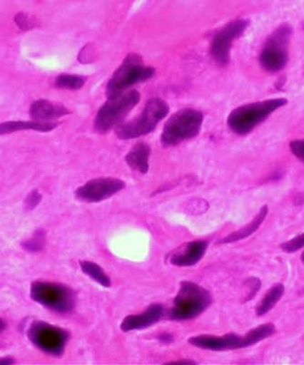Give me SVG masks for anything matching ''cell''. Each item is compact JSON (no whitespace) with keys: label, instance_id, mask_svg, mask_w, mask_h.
Masks as SVG:
<instances>
[{"label":"cell","instance_id":"24","mask_svg":"<svg viewBox=\"0 0 304 365\" xmlns=\"http://www.w3.org/2000/svg\"><path fill=\"white\" fill-rule=\"evenodd\" d=\"M261 282L259 279L251 278L248 279L245 283V295L243 297L244 302L250 301L254 298L257 292L260 289Z\"/></svg>","mask_w":304,"mask_h":365},{"label":"cell","instance_id":"12","mask_svg":"<svg viewBox=\"0 0 304 365\" xmlns=\"http://www.w3.org/2000/svg\"><path fill=\"white\" fill-rule=\"evenodd\" d=\"M124 187L126 182L119 178H96L77 188L75 195L78 200L86 203H98L113 197Z\"/></svg>","mask_w":304,"mask_h":365},{"label":"cell","instance_id":"9","mask_svg":"<svg viewBox=\"0 0 304 365\" xmlns=\"http://www.w3.org/2000/svg\"><path fill=\"white\" fill-rule=\"evenodd\" d=\"M292 34V27L283 25L268 38L260 56L261 66L265 71L278 73L286 66L289 58L288 48Z\"/></svg>","mask_w":304,"mask_h":365},{"label":"cell","instance_id":"10","mask_svg":"<svg viewBox=\"0 0 304 365\" xmlns=\"http://www.w3.org/2000/svg\"><path fill=\"white\" fill-rule=\"evenodd\" d=\"M28 337L39 350L54 356H61L66 346L69 334L57 326L35 321L29 326Z\"/></svg>","mask_w":304,"mask_h":365},{"label":"cell","instance_id":"8","mask_svg":"<svg viewBox=\"0 0 304 365\" xmlns=\"http://www.w3.org/2000/svg\"><path fill=\"white\" fill-rule=\"evenodd\" d=\"M31 296L34 302L59 314H67L75 306V293L67 286L58 283L36 280L31 286Z\"/></svg>","mask_w":304,"mask_h":365},{"label":"cell","instance_id":"15","mask_svg":"<svg viewBox=\"0 0 304 365\" xmlns=\"http://www.w3.org/2000/svg\"><path fill=\"white\" fill-rule=\"evenodd\" d=\"M71 113V110L62 104L44 99L35 101L29 108L31 119L38 122H51Z\"/></svg>","mask_w":304,"mask_h":365},{"label":"cell","instance_id":"32","mask_svg":"<svg viewBox=\"0 0 304 365\" xmlns=\"http://www.w3.org/2000/svg\"><path fill=\"white\" fill-rule=\"evenodd\" d=\"M302 260H303V262L304 263V251L302 254Z\"/></svg>","mask_w":304,"mask_h":365},{"label":"cell","instance_id":"14","mask_svg":"<svg viewBox=\"0 0 304 365\" xmlns=\"http://www.w3.org/2000/svg\"><path fill=\"white\" fill-rule=\"evenodd\" d=\"M163 314V306L156 303L149 306V308L141 314L127 316L121 324V330L123 331L143 330L158 322Z\"/></svg>","mask_w":304,"mask_h":365},{"label":"cell","instance_id":"29","mask_svg":"<svg viewBox=\"0 0 304 365\" xmlns=\"http://www.w3.org/2000/svg\"><path fill=\"white\" fill-rule=\"evenodd\" d=\"M159 341L162 342V344H169L173 341V336L170 334H163L160 335Z\"/></svg>","mask_w":304,"mask_h":365},{"label":"cell","instance_id":"5","mask_svg":"<svg viewBox=\"0 0 304 365\" xmlns=\"http://www.w3.org/2000/svg\"><path fill=\"white\" fill-rule=\"evenodd\" d=\"M156 73V68L145 66L141 55L131 52L114 71L106 86V96H116L127 91L136 83L148 81Z\"/></svg>","mask_w":304,"mask_h":365},{"label":"cell","instance_id":"31","mask_svg":"<svg viewBox=\"0 0 304 365\" xmlns=\"http://www.w3.org/2000/svg\"><path fill=\"white\" fill-rule=\"evenodd\" d=\"M13 364H15V361H14V359H13V358L5 357V358H2V359H1L2 365H11Z\"/></svg>","mask_w":304,"mask_h":365},{"label":"cell","instance_id":"19","mask_svg":"<svg viewBox=\"0 0 304 365\" xmlns=\"http://www.w3.org/2000/svg\"><path fill=\"white\" fill-rule=\"evenodd\" d=\"M284 292H285V288L280 283L271 287L263 297V299L259 302V304L257 305L256 314L258 316H263L271 311V309L275 307L278 302L282 299Z\"/></svg>","mask_w":304,"mask_h":365},{"label":"cell","instance_id":"11","mask_svg":"<svg viewBox=\"0 0 304 365\" xmlns=\"http://www.w3.org/2000/svg\"><path fill=\"white\" fill-rule=\"evenodd\" d=\"M248 22L247 19H236L228 23L221 31L216 34L211 43V55L215 61L225 66L230 61V48L235 40L241 37L246 31Z\"/></svg>","mask_w":304,"mask_h":365},{"label":"cell","instance_id":"2","mask_svg":"<svg viewBox=\"0 0 304 365\" xmlns=\"http://www.w3.org/2000/svg\"><path fill=\"white\" fill-rule=\"evenodd\" d=\"M286 103V99L279 98L245 104L232 110L228 117V125L236 135H246Z\"/></svg>","mask_w":304,"mask_h":365},{"label":"cell","instance_id":"18","mask_svg":"<svg viewBox=\"0 0 304 365\" xmlns=\"http://www.w3.org/2000/svg\"><path fill=\"white\" fill-rule=\"evenodd\" d=\"M268 211H269V208H268L267 205H264V207H261L259 213H258L257 216L253 218V220L251 221V222L247 224L246 226L241 227L240 230L228 235V236L224 237L223 240H221L218 244L236 242V241L244 240L246 239V237H250V235H253L255 231L258 230V228H259L260 225L263 224L265 217H266L268 215Z\"/></svg>","mask_w":304,"mask_h":365},{"label":"cell","instance_id":"1","mask_svg":"<svg viewBox=\"0 0 304 365\" xmlns=\"http://www.w3.org/2000/svg\"><path fill=\"white\" fill-rule=\"evenodd\" d=\"M275 332V326L273 324H266L258 326L246 334L238 335L228 334L218 337L214 335H198L191 337L188 342L193 346L215 351L237 350V349L247 348L257 344L258 342L269 338Z\"/></svg>","mask_w":304,"mask_h":365},{"label":"cell","instance_id":"27","mask_svg":"<svg viewBox=\"0 0 304 365\" xmlns=\"http://www.w3.org/2000/svg\"><path fill=\"white\" fill-rule=\"evenodd\" d=\"M41 201V195L39 193L38 190L31 191L26 197L24 202V208L26 211L34 210L36 207Z\"/></svg>","mask_w":304,"mask_h":365},{"label":"cell","instance_id":"20","mask_svg":"<svg viewBox=\"0 0 304 365\" xmlns=\"http://www.w3.org/2000/svg\"><path fill=\"white\" fill-rule=\"evenodd\" d=\"M80 267L83 273L93 279L94 282L99 283L100 285L106 287V288H110L112 286L110 277L96 263L81 260Z\"/></svg>","mask_w":304,"mask_h":365},{"label":"cell","instance_id":"6","mask_svg":"<svg viewBox=\"0 0 304 365\" xmlns=\"http://www.w3.org/2000/svg\"><path fill=\"white\" fill-rule=\"evenodd\" d=\"M168 113L169 106L166 101L152 98L146 103L139 116L116 127V135L121 140L136 139L148 135L168 116Z\"/></svg>","mask_w":304,"mask_h":365},{"label":"cell","instance_id":"25","mask_svg":"<svg viewBox=\"0 0 304 365\" xmlns=\"http://www.w3.org/2000/svg\"><path fill=\"white\" fill-rule=\"evenodd\" d=\"M96 58V48H93V45L87 44L85 47L81 48L78 60H79L81 64H88L93 63Z\"/></svg>","mask_w":304,"mask_h":365},{"label":"cell","instance_id":"30","mask_svg":"<svg viewBox=\"0 0 304 365\" xmlns=\"http://www.w3.org/2000/svg\"><path fill=\"white\" fill-rule=\"evenodd\" d=\"M196 361L191 360L178 361H170L168 364H196Z\"/></svg>","mask_w":304,"mask_h":365},{"label":"cell","instance_id":"7","mask_svg":"<svg viewBox=\"0 0 304 365\" xmlns=\"http://www.w3.org/2000/svg\"><path fill=\"white\" fill-rule=\"evenodd\" d=\"M203 120V113L191 108L182 109L173 114L163 126L161 135L163 146L171 148L195 138L201 131Z\"/></svg>","mask_w":304,"mask_h":365},{"label":"cell","instance_id":"26","mask_svg":"<svg viewBox=\"0 0 304 365\" xmlns=\"http://www.w3.org/2000/svg\"><path fill=\"white\" fill-rule=\"evenodd\" d=\"M304 247V233L283 244L282 249L287 253L295 252Z\"/></svg>","mask_w":304,"mask_h":365},{"label":"cell","instance_id":"21","mask_svg":"<svg viewBox=\"0 0 304 365\" xmlns=\"http://www.w3.org/2000/svg\"><path fill=\"white\" fill-rule=\"evenodd\" d=\"M86 81V77L81 76V75L61 74L55 81V87L59 89L77 91L84 86Z\"/></svg>","mask_w":304,"mask_h":365},{"label":"cell","instance_id":"22","mask_svg":"<svg viewBox=\"0 0 304 365\" xmlns=\"http://www.w3.org/2000/svg\"><path fill=\"white\" fill-rule=\"evenodd\" d=\"M46 234L44 230H39L36 231L34 237L31 239L24 241L21 244L23 249L31 251V252H37L42 250L45 245Z\"/></svg>","mask_w":304,"mask_h":365},{"label":"cell","instance_id":"28","mask_svg":"<svg viewBox=\"0 0 304 365\" xmlns=\"http://www.w3.org/2000/svg\"><path fill=\"white\" fill-rule=\"evenodd\" d=\"M290 151L297 158L304 163V139L294 140L290 143Z\"/></svg>","mask_w":304,"mask_h":365},{"label":"cell","instance_id":"23","mask_svg":"<svg viewBox=\"0 0 304 365\" xmlns=\"http://www.w3.org/2000/svg\"><path fill=\"white\" fill-rule=\"evenodd\" d=\"M14 21L18 27L24 31H31V29L37 28L39 26L37 19H36L34 16L28 14V13H18V14L15 16Z\"/></svg>","mask_w":304,"mask_h":365},{"label":"cell","instance_id":"16","mask_svg":"<svg viewBox=\"0 0 304 365\" xmlns=\"http://www.w3.org/2000/svg\"><path fill=\"white\" fill-rule=\"evenodd\" d=\"M58 123L54 122H38V120H9L1 123L0 125V133L1 135H9L19 131H37L48 133L54 131L58 127Z\"/></svg>","mask_w":304,"mask_h":365},{"label":"cell","instance_id":"3","mask_svg":"<svg viewBox=\"0 0 304 365\" xmlns=\"http://www.w3.org/2000/svg\"><path fill=\"white\" fill-rule=\"evenodd\" d=\"M212 297L207 289L191 282H183L168 317L173 321H188L201 315L211 306Z\"/></svg>","mask_w":304,"mask_h":365},{"label":"cell","instance_id":"4","mask_svg":"<svg viewBox=\"0 0 304 365\" xmlns=\"http://www.w3.org/2000/svg\"><path fill=\"white\" fill-rule=\"evenodd\" d=\"M141 96L136 90L123 91L108 97L106 103L98 110L94 119V130L98 133H106L119 126L128 113L140 103Z\"/></svg>","mask_w":304,"mask_h":365},{"label":"cell","instance_id":"17","mask_svg":"<svg viewBox=\"0 0 304 365\" xmlns=\"http://www.w3.org/2000/svg\"><path fill=\"white\" fill-rule=\"evenodd\" d=\"M150 154H151V148L146 143H137L126 155V164L133 170L146 174L149 170Z\"/></svg>","mask_w":304,"mask_h":365},{"label":"cell","instance_id":"13","mask_svg":"<svg viewBox=\"0 0 304 365\" xmlns=\"http://www.w3.org/2000/svg\"><path fill=\"white\" fill-rule=\"evenodd\" d=\"M208 243L205 240L191 241L176 249L169 257L172 265L191 267L201 262L207 251Z\"/></svg>","mask_w":304,"mask_h":365}]
</instances>
